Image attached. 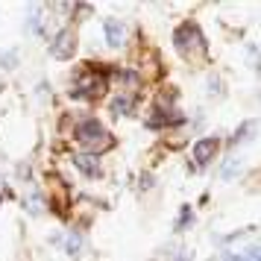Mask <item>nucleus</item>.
Wrapping results in <instances>:
<instances>
[{
  "mask_svg": "<svg viewBox=\"0 0 261 261\" xmlns=\"http://www.w3.org/2000/svg\"><path fill=\"white\" fill-rule=\"evenodd\" d=\"M73 165L80 167V173H85V176H100V162H97V155L80 153V155H73Z\"/></svg>",
  "mask_w": 261,
  "mask_h": 261,
  "instance_id": "nucleus-6",
  "label": "nucleus"
},
{
  "mask_svg": "<svg viewBox=\"0 0 261 261\" xmlns=\"http://www.w3.org/2000/svg\"><path fill=\"white\" fill-rule=\"evenodd\" d=\"M73 50H76V36H73V30H59V33L53 36L50 53H53L56 59H71Z\"/></svg>",
  "mask_w": 261,
  "mask_h": 261,
  "instance_id": "nucleus-4",
  "label": "nucleus"
},
{
  "mask_svg": "<svg viewBox=\"0 0 261 261\" xmlns=\"http://www.w3.org/2000/svg\"><path fill=\"white\" fill-rule=\"evenodd\" d=\"M73 138H76V144H80L88 155H97V153H103V150L112 147V132L94 118H85L83 123L76 126Z\"/></svg>",
  "mask_w": 261,
  "mask_h": 261,
  "instance_id": "nucleus-1",
  "label": "nucleus"
},
{
  "mask_svg": "<svg viewBox=\"0 0 261 261\" xmlns=\"http://www.w3.org/2000/svg\"><path fill=\"white\" fill-rule=\"evenodd\" d=\"M179 115H170V112H155L150 118V126H167V123H179Z\"/></svg>",
  "mask_w": 261,
  "mask_h": 261,
  "instance_id": "nucleus-9",
  "label": "nucleus"
},
{
  "mask_svg": "<svg viewBox=\"0 0 261 261\" xmlns=\"http://www.w3.org/2000/svg\"><path fill=\"white\" fill-rule=\"evenodd\" d=\"M123 38H126V27L120 24V21H106V41H109V47H120L123 44Z\"/></svg>",
  "mask_w": 261,
  "mask_h": 261,
  "instance_id": "nucleus-8",
  "label": "nucleus"
},
{
  "mask_svg": "<svg viewBox=\"0 0 261 261\" xmlns=\"http://www.w3.org/2000/svg\"><path fill=\"white\" fill-rule=\"evenodd\" d=\"M173 41H176V47L185 53V56H194V53H202V36L200 30L194 24H185L179 27L176 33H173Z\"/></svg>",
  "mask_w": 261,
  "mask_h": 261,
  "instance_id": "nucleus-3",
  "label": "nucleus"
},
{
  "mask_svg": "<svg viewBox=\"0 0 261 261\" xmlns=\"http://www.w3.org/2000/svg\"><path fill=\"white\" fill-rule=\"evenodd\" d=\"M232 261H261V247H249V249H244V252L232 255Z\"/></svg>",
  "mask_w": 261,
  "mask_h": 261,
  "instance_id": "nucleus-10",
  "label": "nucleus"
},
{
  "mask_svg": "<svg viewBox=\"0 0 261 261\" xmlns=\"http://www.w3.org/2000/svg\"><path fill=\"white\" fill-rule=\"evenodd\" d=\"M65 247H68V252H76V249H80V235L71 232V238H68V244H65Z\"/></svg>",
  "mask_w": 261,
  "mask_h": 261,
  "instance_id": "nucleus-11",
  "label": "nucleus"
},
{
  "mask_svg": "<svg viewBox=\"0 0 261 261\" xmlns=\"http://www.w3.org/2000/svg\"><path fill=\"white\" fill-rule=\"evenodd\" d=\"M27 205L33 208V214H38V212H41V200H38V194H33V197L27 200Z\"/></svg>",
  "mask_w": 261,
  "mask_h": 261,
  "instance_id": "nucleus-12",
  "label": "nucleus"
},
{
  "mask_svg": "<svg viewBox=\"0 0 261 261\" xmlns=\"http://www.w3.org/2000/svg\"><path fill=\"white\" fill-rule=\"evenodd\" d=\"M132 106H135V94L123 91V94H118L112 100V115H115V118H126L132 112Z\"/></svg>",
  "mask_w": 261,
  "mask_h": 261,
  "instance_id": "nucleus-7",
  "label": "nucleus"
},
{
  "mask_svg": "<svg viewBox=\"0 0 261 261\" xmlns=\"http://www.w3.org/2000/svg\"><path fill=\"white\" fill-rule=\"evenodd\" d=\"M103 91H106V73L91 68H83L71 85V97H83V100H97L103 97Z\"/></svg>",
  "mask_w": 261,
  "mask_h": 261,
  "instance_id": "nucleus-2",
  "label": "nucleus"
},
{
  "mask_svg": "<svg viewBox=\"0 0 261 261\" xmlns=\"http://www.w3.org/2000/svg\"><path fill=\"white\" fill-rule=\"evenodd\" d=\"M217 147H220V141L217 138H200V141L194 144V162L197 165H208L214 159V153H217Z\"/></svg>",
  "mask_w": 261,
  "mask_h": 261,
  "instance_id": "nucleus-5",
  "label": "nucleus"
}]
</instances>
